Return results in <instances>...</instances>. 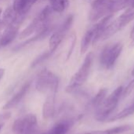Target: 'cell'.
Listing matches in <instances>:
<instances>
[{
    "label": "cell",
    "instance_id": "1",
    "mask_svg": "<svg viewBox=\"0 0 134 134\" xmlns=\"http://www.w3.org/2000/svg\"><path fill=\"white\" fill-rule=\"evenodd\" d=\"M123 87H118L108 97H106L101 105L96 108V119L99 121H103L108 118L109 115L116 108L120 98L121 97Z\"/></svg>",
    "mask_w": 134,
    "mask_h": 134
},
{
    "label": "cell",
    "instance_id": "2",
    "mask_svg": "<svg viewBox=\"0 0 134 134\" xmlns=\"http://www.w3.org/2000/svg\"><path fill=\"white\" fill-rule=\"evenodd\" d=\"M92 62H93V54L90 52L87 54L78 71L73 76L70 84L66 87L67 92H74L76 88H79L80 86H81L86 82L92 69Z\"/></svg>",
    "mask_w": 134,
    "mask_h": 134
},
{
    "label": "cell",
    "instance_id": "3",
    "mask_svg": "<svg viewBox=\"0 0 134 134\" xmlns=\"http://www.w3.org/2000/svg\"><path fill=\"white\" fill-rule=\"evenodd\" d=\"M14 134H36L38 129V122L36 115L28 114L15 120L13 125Z\"/></svg>",
    "mask_w": 134,
    "mask_h": 134
},
{
    "label": "cell",
    "instance_id": "4",
    "mask_svg": "<svg viewBox=\"0 0 134 134\" xmlns=\"http://www.w3.org/2000/svg\"><path fill=\"white\" fill-rule=\"evenodd\" d=\"M123 49L121 43H116L113 45H107L103 48L100 54V64L103 68L110 70L114 65Z\"/></svg>",
    "mask_w": 134,
    "mask_h": 134
},
{
    "label": "cell",
    "instance_id": "5",
    "mask_svg": "<svg viewBox=\"0 0 134 134\" xmlns=\"http://www.w3.org/2000/svg\"><path fill=\"white\" fill-rule=\"evenodd\" d=\"M58 85V78L48 70L41 71L36 81V88L41 93H46L53 86Z\"/></svg>",
    "mask_w": 134,
    "mask_h": 134
},
{
    "label": "cell",
    "instance_id": "6",
    "mask_svg": "<svg viewBox=\"0 0 134 134\" xmlns=\"http://www.w3.org/2000/svg\"><path fill=\"white\" fill-rule=\"evenodd\" d=\"M73 21H74L73 15L68 16V18L65 19V21L58 28V29L51 35L49 40V49L51 52H54L57 49L58 45L62 43L65 34L71 28Z\"/></svg>",
    "mask_w": 134,
    "mask_h": 134
},
{
    "label": "cell",
    "instance_id": "7",
    "mask_svg": "<svg viewBox=\"0 0 134 134\" xmlns=\"http://www.w3.org/2000/svg\"><path fill=\"white\" fill-rule=\"evenodd\" d=\"M108 14H110L109 0H93L88 16L90 21H97Z\"/></svg>",
    "mask_w": 134,
    "mask_h": 134
},
{
    "label": "cell",
    "instance_id": "8",
    "mask_svg": "<svg viewBox=\"0 0 134 134\" xmlns=\"http://www.w3.org/2000/svg\"><path fill=\"white\" fill-rule=\"evenodd\" d=\"M58 85L51 88L47 92V99L43 106V117L45 119L51 118L54 114L55 110V98L58 91Z\"/></svg>",
    "mask_w": 134,
    "mask_h": 134
},
{
    "label": "cell",
    "instance_id": "9",
    "mask_svg": "<svg viewBox=\"0 0 134 134\" xmlns=\"http://www.w3.org/2000/svg\"><path fill=\"white\" fill-rule=\"evenodd\" d=\"M20 24L12 23L7 25L4 29L3 35L0 36V45L1 47H6L10 44L16 37L18 33Z\"/></svg>",
    "mask_w": 134,
    "mask_h": 134
},
{
    "label": "cell",
    "instance_id": "10",
    "mask_svg": "<svg viewBox=\"0 0 134 134\" xmlns=\"http://www.w3.org/2000/svg\"><path fill=\"white\" fill-rule=\"evenodd\" d=\"M30 85H31V83L29 81L25 83L21 87V88L4 105L3 110H10V109H12V108L15 107L16 106H18L19 104V103L22 100V99L25 97V96L27 94V92L29 89Z\"/></svg>",
    "mask_w": 134,
    "mask_h": 134
},
{
    "label": "cell",
    "instance_id": "11",
    "mask_svg": "<svg viewBox=\"0 0 134 134\" xmlns=\"http://www.w3.org/2000/svg\"><path fill=\"white\" fill-rule=\"evenodd\" d=\"M36 1L37 0H14L13 8L18 15L25 17Z\"/></svg>",
    "mask_w": 134,
    "mask_h": 134
},
{
    "label": "cell",
    "instance_id": "12",
    "mask_svg": "<svg viewBox=\"0 0 134 134\" xmlns=\"http://www.w3.org/2000/svg\"><path fill=\"white\" fill-rule=\"evenodd\" d=\"M72 125V121L65 120L55 124L52 128L42 134H66L71 128Z\"/></svg>",
    "mask_w": 134,
    "mask_h": 134
},
{
    "label": "cell",
    "instance_id": "13",
    "mask_svg": "<svg viewBox=\"0 0 134 134\" xmlns=\"http://www.w3.org/2000/svg\"><path fill=\"white\" fill-rule=\"evenodd\" d=\"M121 25L118 19L114 20L112 23L108 24L107 27L104 29V30L102 32V35L100 36L99 40H105L114 36L116 32H118L119 30H121Z\"/></svg>",
    "mask_w": 134,
    "mask_h": 134
},
{
    "label": "cell",
    "instance_id": "14",
    "mask_svg": "<svg viewBox=\"0 0 134 134\" xmlns=\"http://www.w3.org/2000/svg\"><path fill=\"white\" fill-rule=\"evenodd\" d=\"M131 129H132V126H130L129 125H125L117 126V127H114V128L105 129V130H94V131L85 132L84 134H121V133L128 132Z\"/></svg>",
    "mask_w": 134,
    "mask_h": 134
},
{
    "label": "cell",
    "instance_id": "15",
    "mask_svg": "<svg viewBox=\"0 0 134 134\" xmlns=\"http://www.w3.org/2000/svg\"><path fill=\"white\" fill-rule=\"evenodd\" d=\"M132 0H109V7L110 14L122 10L130 6Z\"/></svg>",
    "mask_w": 134,
    "mask_h": 134
},
{
    "label": "cell",
    "instance_id": "16",
    "mask_svg": "<svg viewBox=\"0 0 134 134\" xmlns=\"http://www.w3.org/2000/svg\"><path fill=\"white\" fill-rule=\"evenodd\" d=\"M93 37H94V30L93 28H92L91 29L88 30L84 35V36L82 37L81 43V54H85L88 51L90 44L92 43Z\"/></svg>",
    "mask_w": 134,
    "mask_h": 134
},
{
    "label": "cell",
    "instance_id": "17",
    "mask_svg": "<svg viewBox=\"0 0 134 134\" xmlns=\"http://www.w3.org/2000/svg\"><path fill=\"white\" fill-rule=\"evenodd\" d=\"M50 7L56 13L64 12L69 6V0H49Z\"/></svg>",
    "mask_w": 134,
    "mask_h": 134
},
{
    "label": "cell",
    "instance_id": "18",
    "mask_svg": "<svg viewBox=\"0 0 134 134\" xmlns=\"http://www.w3.org/2000/svg\"><path fill=\"white\" fill-rule=\"evenodd\" d=\"M133 113H134V103L132 104L129 105V107H125L122 110H121L119 113H118L114 116H113L111 118H109L107 119V121L108 122H113V121H118V120H121V119L125 118L126 117L132 114Z\"/></svg>",
    "mask_w": 134,
    "mask_h": 134
},
{
    "label": "cell",
    "instance_id": "19",
    "mask_svg": "<svg viewBox=\"0 0 134 134\" xmlns=\"http://www.w3.org/2000/svg\"><path fill=\"white\" fill-rule=\"evenodd\" d=\"M39 25V20L38 18L36 17L19 35V38L20 39H25L27 38L28 36H29L30 35H32L33 32H36L37 27Z\"/></svg>",
    "mask_w": 134,
    "mask_h": 134
},
{
    "label": "cell",
    "instance_id": "20",
    "mask_svg": "<svg viewBox=\"0 0 134 134\" xmlns=\"http://www.w3.org/2000/svg\"><path fill=\"white\" fill-rule=\"evenodd\" d=\"M117 19L118 20V21L120 23L121 28L123 29L129 23H130L132 20H134V8H131V10L122 14Z\"/></svg>",
    "mask_w": 134,
    "mask_h": 134
},
{
    "label": "cell",
    "instance_id": "21",
    "mask_svg": "<svg viewBox=\"0 0 134 134\" xmlns=\"http://www.w3.org/2000/svg\"><path fill=\"white\" fill-rule=\"evenodd\" d=\"M107 88H102L100 89L98 93L96 95V96L93 98L92 101V105L93 107H95L96 109L98 108L101 103L103 102V100L105 99L106 96H107Z\"/></svg>",
    "mask_w": 134,
    "mask_h": 134
},
{
    "label": "cell",
    "instance_id": "22",
    "mask_svg": "<svg viewBox=\"0 0 134 134\" xmlns=\"http://www.w3.org/2000/svg\"><path fill=\"white\" fill-rule=\"evenodd\" d=\"M52 52H51L50 51H47V52H44L41 55H40L37 58H36V60L32 63V67H35L36 65H39L40 63H41L42 62H43L44 60H46L47 58H49V56L51 54Z\"/></svg>",
    "mask_w": 134,
    "mask_h": 134
},
{
    "label": "cell",
    "instance_id": "23",
    "mask_svg": "<svg viewBox=\"0 0 134 134\" xmlns=\"http://www.w3.org/2000/svg\"><path fill=\"white\" fill-rule=\"evenodd\" d=\"M134 89V79H132L126 86L125 88H123V90H122V94H121V96L122 97H126L128 96Z\"/></svg>",
    "mask_w": 134,
    "mask_h": 134
},
{
    "label": "cell",
    "instance_id": "24",
    "mask_svg": "<svg viewBox=\"0 0 134 134\" xmlns=\"http://www.w3.org/2000/svg\"><path fill=\"white\" fill-rule=\"evenodd\" d=\"M4 74H5V70L4 69H0V80L3 77Z\"/></svg>",
    "mask_w": 134,
    "mask_h": 134
},
{
    "label": "cell",
    "instance_id": "25",
    "mask_svg": "<svg viewBox=\"0 0 134 134\" xmlns=\"http://www.w3.org/2000/svg\"><path fill=\"white\" fill-rule=\"evenodd\" d=\"M5 27H6V25H5L4 22L3 21V20H0V30H2Z\"/></svg>",
    "mask_w": 134,
    "mask_h": 134
},
{
    "label": "cell",
    "instance_id": "26",
    "mask_svg": "<svg viewBox=\"0 0 134 134\" xmlns=\"http://www.w3.org/2000/svg\"><path fill=\"white\" fill-rule=\"evenodd\" d=\"M130 38H131L132 40L134 39V27L132 28V31H131V32H130Z\"/></svg>",
    "mask_w": 134,
    "mask_h": 134
},
{
    "label": "cell",
    "instance_id": "27",
    "mask_svg": "<svg viewBox=\"0 0 134 134\" xmlns=\"http://www.w3.org/2000/svg\"><path fill=\"white\" fill-rule=\"evenodd\" d=\"M129 7H131V8H134V0H132V1H131V3H130Z\"/></svg>",
    "mask_w": 134,
    "mask_h": 134
},
{
    "label": "cell",
    "instance_id": "28",
    "mask_svg": "<svg viewBox=\"0 0 134 134\" xmlns=\"http://www.w3.org/2000/svg\"><path fill=\"white\" fill-rule=\"evenodd\" d=\"M7 1H9V0H0V3H4V2H7Z\"/></svg>",
    "mask_w": 134,
    "mask_h": 134
},
{
    "label": "cell",
    "instance_id": "29",
    "mask_svg": "<svg viewBox=\"0 0 134 134\" xmlns=\"http://www.w3.org/2000/svg\"><path fill=\"white\" fill-rule=\"evenodd\" d=\"M131 45H132V46H134V39L132 40V42H131Z\"/></svg>",
    "mask_w": 134,
    "mask_h": 134
},
{
    "label": "cell",
    "instance_id": "30",
    "mask_svg": "<svg viewBox=\"0 0 134 134\" xmlns=\"http://www.w3.org/2000/svg\"><path fill=\"white\" fill-rule=\"evenodd\" d=\"M3 124H0V130L2 129V128H3Z\"/></svg>",
    "mask_w": 134,
    "mask_h": 134
},
{
    "label": "cell",
    "instance_id": "31",
    "mask_svg": "<svg viewBox=\"0 0 134 134\" xmlns=\"http://www.w3.org/2000/svg\"><path fill=\"white\" fill-rule=\"evenodd\" d=\"M132 76H133L134 77V69L132 70Z\"/></svg>",
    "mask_w": 134,
    "mask_h": 134
},
{
    "label": "cell",
    "instance_id": "32",
    "mask_svg": "<svg viewBox=\"0 0 134 134\" xmlns=\"http://www.w3.org/2000/svg\"><path fill=\"white\" fill-rule=\"evenodd\" d=\"M1 14H2V9L0 8V15H1Z\"/></svg>",
    "mask_w": 134,
    "mask_h": 134
},
{
    "label": "cell",
    "instance_id": "33",
    "mask_svg": "<svg viewBox=\"0 0 134 134\" xmlns=\"http://www.w3.org/2000/svg\"><path fill=\"white\" fill-rule=\"evenodd\" d=\"M0 47H1V45H0Z\"/></svg>",
    "mask_w": 134,
    "mask_h": 134
}]
</instances>
